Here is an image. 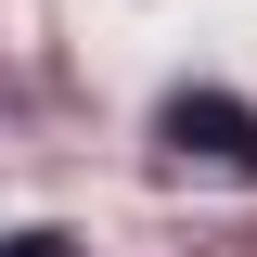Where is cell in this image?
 <instances>
[{
  "label": "cell",
  "instance_id": "7a4b0ae2",
  "mask_svg": "<svg viewBox=\"0 0 257 257\" xmlns=\"http://www.w3.org/2000/svg\"><path fill=\"white\" fill-rule=\"evenodd\" d=\"M0 257H64V231H13V244H0Z\"/></svg>",
  "mask_w": 257,
  "mask_h": 257
},
{
  "label": "cell",
  "instance_id": "6da1fadb",
  "mask_svg": "<svg viewBox=\"0 0 257 257\" xmlns=\"http://www.w3.org/2000/svg\"><path fill=\"white\" fill-rule=\"evenodd\" d=\"M167 142H180V155H219V167H257V116L231 90H180L167 103Z\"/></svg>",
  "mask_w": 257,
  "mask_h": 257
}]
</instances>
